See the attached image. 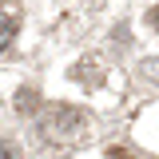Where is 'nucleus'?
Listing matches in <instances>:
<instances>
[{
    "label": "nucleus",
    "mask_w": 159,
    "mask_h": 159,
    "mask_svg": "<svg viewBox=\"0 0 159 159\" xmlns=\"http://www.w3.org/2000/svg\"><path fill=\"white\" fill-rule=\"evenodd\" d=\"M80 123H84V116H80V111H72V107H60V111L48 119L44 127H48V135H52V139H72Z\"/></svg>",
    "instance_id": "f257e3e1"
},
{
    "label": "nucleus",
    "mask_w": 159,
    "mask_h": 159,
    "mask_svg": "<svg viewBox=\"0 0 159 159\" xmlns=\"http://www.w3.org/2000/svg\"><path fill=\"white\" fill-rule=\"evenodd\" d=\"M151 20H155V24H159V8H155V12H151Z\"/></svg>",
    "instance_id": "f03ea898"
}]
</instances>
